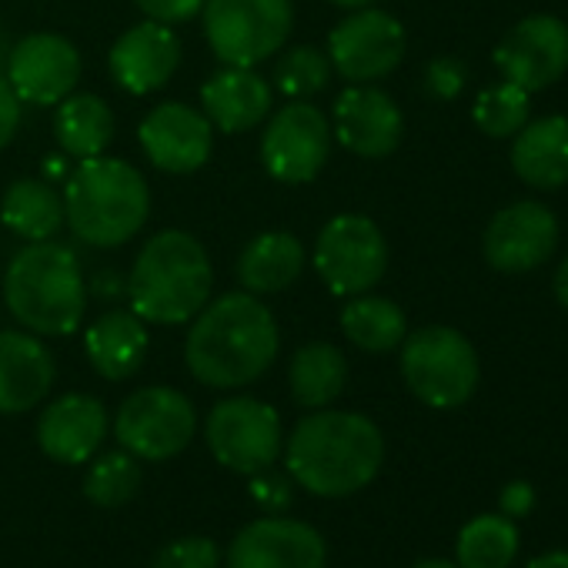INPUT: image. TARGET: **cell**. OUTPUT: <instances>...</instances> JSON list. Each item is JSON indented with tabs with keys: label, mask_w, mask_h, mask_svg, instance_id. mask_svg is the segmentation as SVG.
<instances>
[{
	"label": "cell",
	"mask_w": 568,
	"mask_h": 568,
	"mask_svg": "<svg viewBox=\"0 0 568 568\" xmlns=\"http://www.w3.org/2000/svg\"><path fill=\"white\" fill-rule=\"evenodd\" d=\"M0 221L24 241H51L64 224V194L51 181H14L0 201Z\"/></svg>",
	"instance_id": "cell-26"
},
{
	"label": "cell",
	"mask_w": 568,
	"mask_h": 568,
	"mask_svg": "<svg viewBox=\"0 0 568 568\" xmlns=\"http://www.w3.org/2000/svg\"><path fill=\"white\" fill-rule=\"evenodd\" d=\"M332 151L328 118L308 104L292 101L271 114L261 138V164L281 184H308L322 174Z\"/></svg>",
	"instance_id": "cell-11"
},
{
	"label": "cell",
	"mask_w": 568,
	"mask_h": 568,
	"mask_svg": "<svg viewBox=\"0 0 568 568\" xmlns=\"http://www.w3.org/2000/svg\"><path fill=\"white\" fill-rule=\"evenodd\" d=\"M425 88L432 98L438 101H452L462 94L465 88V68L455 61V58H435L428 68H425Z\"/></svg>",
	"instance_id": "cell-36"
},
{
	"label": "cell",
	"mask_w": 568,
	"mask_h": 568,
	"mask_svg": "<svg viewBox=\"0 0 568 568\" xmlns=\"http://www.w3.org/2000/svg\"><path fill=\"white\" fill-rule=\"evenodd\" d=\"M555 298L568 308V257L558 264V274H555Z\"/></svg>",
	"instance_id": "cell-41"
},
{
	"label": "cell",
	"mask_w": 568,
	"mask_h": 568,
	"mask_svg": "<svg viewBox=\"0 0 568 568\" xmlns=\"http://www.w3.org/2000/svg\"><path fill=\"white\" fill-rule=\"evenodd\" d=\"M271 84L254 68H224L201 88L204 118L221 134H241L271 118Z\"/></svg>",
	"instance_id": "cell-22"
},
{
	"label": "cell",
	"mask_w": 568,
	"mask_h": 568,
	"mask_svg": "<svg viewBox=\"0 0 568 568\" xmlns=\"http://www.w3.org/2000/svg\"><path fill=\"white\" fill-rule=\"evenodd\" d=\"M148 322H141L134 312H108L101 315L88 335L84 352L91 368L108 382H124L141 372L148 358Z\"/></svg>",
	"instance_id": "cell-23"
},
{
	"label": "cell",
	"mask_w": 568,
	"mask_h": 568,
	"mask_svg": "<svg viewBox=\"0 0 568 568\" xmlns=\"http://www.w3.org/2000/svg\"><path fill=\"white\" fill-rule=\"evenodd\" d=\"M211 288L214 271L204 244L187 231H161L134 257L128 302L141 322L184 325L211 302Z\"/></svg>",
	"instance_id": "cell-3"
},
{
	"label": "cell",
	"mask_w": 568,
	"mask_h": 568,
	"mask_svg": "<svg viewBox=\"0 0 568 568\" xmlns=\"http://www.w3.org/2000/svg\"><path fill=\"white\" fill-rule=\"evenodd\" d=\"M342 332L355 348L368 355H385L402 348L408 335V318L395 302L365 292L342 308Z\"/></svg>",
	"instance_id": "cell-29"
},
{
	"label": "cell",
	"mask_w": 568,
	"mask_h": 568,
	"mask_svg": "<svg viewBox=\"0 0 568 568\" xmlns=\"http://www.w3.org/2000/svg\"><path fill=\"white\" fill-rule=\"evenodd\" d=\"M151 214V194L141 171L121 158L81 161L64 187V221L74 237L94 247L128 244Z\"/></svg>",
	"instance_id": "cell-5"
},
{
	"label": "cell",
	"mask_w": 568,
	"mask_h": 568,
	"mask_svg": "<svg viewBox=\"0 0 568 568\" xmlns=\"http://www.w3.org/2000/svg\"><path fill=\"white\" fill-rule=\"evenodd\" d=\"M191 322L184 362L207 388H244L257 382L277 355L274 315L251 292H227L207 302Z\"/></svg>",
	"instance_id": "cell-1"
},
{
	"label": "cell",
	"mask_w": 568,
	"mask_h": 568,
	"mask_svg": "<svg viewBox=\"0 0 568 568\" xmlns=\"http://www.w3.org/2000/svg\"><path fill=\"white\" fill-rule=\"evenodd\" d=\"M21 104L24 101L14 94L11 81L0 74V151H4L14 141V134L21 128Z\"/></svg>",
	"instance_id": "cell-38"
},
{
	"label": "cell",
	"mask_w": 568,
	"mask_h": 568,
	"mask_svg": "<svg viewBox=\"0 0 568 568\" xmlns=\"http://www.w3.org/2000/svg\"><path fill=\"white\" fill-rule=\"evenodd\" d=\"M54 375V355L38 335L0 332V415H21L41 405Z\"/></svg>",
	"instance_id": "cell-21"
},
{
	"label": "cell",
	"mask_w": 568,
	"mask_h": 568,
	"mask_svg": "<svg viewBox=\"0 0 568 568\" xmlns=\"http://www.w3.org/2000/svg\"><path fill=\"white\" fill-rule=\"evenodd\" d=\"M388 244L378 224L365 214L332 217L315 244V271L325 288L338 298H355L372 292L385 277Z\"/></svg>",
	"instance_id": "cell-8"
},
{
	"label": "cell",
	"mask_w": 568,
	"mask_h": 568,
	"mask_svg": "<svg viewBox=\"0 0 568 568\" xmlns=\"http://www.w3.org/2000/svg\"><path fill=\"white\" fill-rule=\"evenodd\" d=\"M495 68L528 94L545 91L568 71V24L551 14L518 21L495 48Z\"/></svg>",
	"instance_id": "cell-13"
},
{
	"label": "cell",
	"mask_w": 568,
	"mask_h": 568,
	"mask_svg": "<svg viewBox=\"0 0 568 568\" xmlns=\"http://www.w3.org/2000/svg\"><path fill=\"white\" fill-rule=\"evenodd\" d=\"M197 428V415L187 395L178 388H141L124 398L114 415V435L124 452L144 462H164L181 455Z\"/></svg>",
	"instance_id": "cell-9"
},
{
	"label": "cell",
	"mask_w": 568,
	"mask_h": 568,
	"mask_svg": "<svg viewBox=\"0 0 568 568\" xmlns=\"http://www.w3.org/2000/svg\"><path fill=\"white\" fill-rule=\"evenodd\" d=\"M141 488V468L131 452H108L101 455L84 478V498L101 508H118L131 501Z\"/></svg>",
	"instance_id": "cell-32"
},
{
	"label": "cell",
	"mask_w": 568,
	"mask_h": 568,
	"mask_svg": "<svg viewBox=\"0 0 568 568\" xmlns=\"http://www.w3.org/2000/svg\"><path fill=\"white\" fill-rule=\"evenodd\" d=\"M332 81V61L318 48H292L281 54L271 74V84L292 101H305L312 94H322Z\"/></svg>",
	"instance_id": "cell-33"
},
{
	"label": "cell",
	"mask_w": 568,
	"mask_h": 568,
	"mask_svg": "<svg viewBox=\"0 0 568 568\" xmlns=\"http://www.w3.org/2000/svg\"><path fill=\"white\" fill-rule=\"evenodd\" d=\"M108 435V408L94 395H61L38 422V442L61 465H84Z\"/></svg>",
	"instance_id": "cell-20"
},
{
	"label": "cell",
	"mask_w": 568,
	"mask_h": 568,
	"mask_svg": "<svg viewBox=\"0 0 568 568\" xmlns=\"http://www.w3.org/2000/svg\"><path fill=\"white\" fill-rule=\"evenodd\" d=\"M204 438L217 465L237 475H257L274 465L284 448L281 418L257 398H224L204 422Z\"/></svg>",
	"instance_id": "cell-10"
},
{
	"label": "cell",
	"mask_w": 568,
	"mask_h": 568,
	"mask_svg": "<svg viewBox=\"0 0 568 568\" xmlns=\"http://www.w3.org/2000/svg\"><path fill=\"white\" fill-rule=\"evenodd\" d=\"M498 505H501V515L508 518H521L535 508V488L528 481H508L498 495Z\"/></svg>",
	"instance_id": "cell-39"
},
{
	"label": "cell",
	"mask_w": 568,
	"mask_h": 568,
	"mask_svg": "<svg viewBox=\"0 0 568 568\" xmlns=\"http://www.w3.org/2000/svg\"><path fill=\"white\" fill-rule=\"evenodd\" d=\"M181 64V41L171 24L144 21L124 31L108 58L111 78L128 94H154L161 91Z\"/></svg>",
	"instance_id": "cell-18"
},
{
	"label": "cell",
	"mask_w": 568,
	"mask_h": 568,
	"mask_svg": "<svg viewBox=\"0 0 568 568\" xmlns=\"http://www.w3.org/2000/svg\"><path fill=\"white\" fill-rule=\"evenodd\" d=\"M251 498L257 501V508L264 511H284L292 505V478L288 475H277L271 468L251 475Z\"/></svg>",
	"instance_id": "cell-35"
},
{
	"label": "cell",
	"mask_w": 568,
	"mask_h": 568,
	"mask_svg": "<svg viewBox=\"0 0 568 568\" xmlns=\"http://www.w3.org/2000/svg\"><path fill=\"white\" fill-rule=\"evenodd\" d=\"M402 58H405V28L398 24V18L378 8L352 11V18H345L328 34V61L352 84L388 78L402 64Z\"/></svg>",
	"instance_id": "cell-12"
},
{
	"label": "cell",
	"mask_w": 568,
	"mask_h": 568,
	"mask_svg": "<svg viewBox=\"0 0 568 568\" xmlns=\"http://www.w3.org/2000/svg\"><path fill=\"white\" fill-rule=\"evenodd\" d=\"M521 535L515 518L491 511V515H478L471 518L455 541V555H458V568H508L518 555Z\"/></svg>",
	"instance_id": "cell-30"
},
{
	"label": "cell",
	"mask_w": 568,
	"mask_h": 568,
	"mask_svg": "<svg viewBox=\"0 0 568 568\" xmlns=\"http://www.w3.org/2000/svg\"><path fill=\"white\" fill-rule=\"evenodd\" d=\"M415 568H458L455 561H445V558H428V561H418Z\"/></svg>",
	"instance_id": "cell-44"
},
{
	"label": "cell",
	"mask_w": 568,
	"mask_h": 568,
	"mask_svg": "<svg viewBox=\"0 0 568 568\" xmlns=\"http://www.w3.org/2000/svg\"><path fill=\"white\" fill-rule=\"evenodd\" d=\"M525 568H568V551H565V548H558V551H545V555L531 558Z\"/></svg>",
	"instance_id": "cell-40"
},
{
	"label": "cell",
	"mask_w": 568,
	"mask_h": 568,
	"mask_svg": "<svg viewBox=\"0 0 568 568\" xmlns=\"http://www.w3.org/2000/svg\"><path fill=\"white\" fill-rule=\"evenodd\" d=\"M402 375L412 395L428 408H458L478 388V355L462 332L432 325L405 335Z\"/></svg>",
	"instance_id": "cell-7"
},
{
	"label": "cell",
	"mask_w": 568,
	"mask_h": 568,
	"mask_svg": "<svg viewBox=\"0 0 568 568\" xmlns=\"http://www.w3.org/2000/svg\"><path fill=\"white\" fill-rule=\"evenodd\" d=\"M528 111H531V94L511 81H501L478 94L471 114L488 138H515L528 124Z\"/></svg>",
	"instance_id": "cell-31"
},
{
	"label": "cell",
	"mask_w": 568,
	"mask_h": 568,
	"mask_svg": "<svg viewBox=\"0 0 568 568\" xmlns=\"http://www.w3.org/2000/svg\"><path fill=\"white\" fill-rule=\"evenodd\" d=\"M328 4H335V8H345V11H362V8H372V4H378V0H328Z\"/></svg>",
	"instance_id": "cell-42"
},
{
	"label": "cell",
	"mask_w": 568,
	"mask_h": 568,
	"mask_svg": "<svg viewBox=\"0 0 568 568\" xmlns=\"http://www.w3.org/2000/svg\"><path fill=\"white\" fill-rule=\"evenodd\" d=\"M54 134L68 158L88 161L108 151L114 138V114L98 94H68L58 104Z\"/></svg>",
	"instance_id": "cell-27"
},
{
	"label": "cell",
	"mask_w": 568,
	"mask_h": 568,
	"mask_svg": "<svg viewBox=\"0 0 568 568\" xmlns=\"http://www.w3.org/2000/svg\"><path fill=\"white\" fill-rule=\"evenodd\" d=\"M385 462L378 425L358 412L318 408L284 442L288 475L312 495L345 498L375 481Z\"/></svg>",
	"instance_id": "cell-2"
},
{
	"label": "cell",
	"mask_w": 568,
	"mask_h": 568,
	"mask_svg": "<svg viewBox=\"0 0 568 568\" xmlns=\"http://www.w3.org/2000/svg\"><path fill=\"white\" fill-rule=\"evenodd\" d=\"M305 271V247L288 231H264L247 241L237 257V281L251 295H274L292 288Z\"/></svg>",
	"instance_id": "cell-24"
},
{
	"label": "cell",
	"mask_w": 568,
	"mask_h": 568,
	"mask_svg": "<svg viewBox=\"0 0 568 568\" xmlns=\"http://www.w3.org/2000/svg\"><path fill=\"white\" fill-rule=\"evenodd\" d=\"M64 164H68L64 158H48V168H44V171H48V178H64V171H68Z\"/></svg>",
	"instance_id": "cell-43"
},
{
	"label": "cell",
	"mask_w": 568,
	"mask_h": 568,
	"mask_svg": "<svg viewBox=\"0 0 568 568\" xmlns=\"http://www.w3.org/2000/svg\"><path fill=\"white\" fill-rule=\"evenodd\" d=\"M325 561L328 548L318 528L267 515L234 535L224 568H325Z\"/></svg>",
	"instance_id": "cell-14"
},
{
	"label": "cell",
	"mask_w": 568,
	"mask_h": 568,
	"mask_svg": "<svg viewBox=\"0 0 568 568\" xmlns=\"http://www.w3.org/2000/svg\"><path fill=\"white\" fill-rule=\"evenodd\" d=\"M217 565H221L217 545L201 535L178 538V541L164 545L154 558V568H217Z\"/></svg>",
	"instance_id": "cell-34"
},
{
	"label": "cell",
	"mask_w": 568,
	"mask_h": 568,
	"mask_svg": "<svg viewBox=\"0 0 568 568\" xmlns=\"http://www.w3.org/2000/svg\"><path fill=\"white\" fill-rule=\"evenodd\" d=\"M141 14L158 24H184L201 14L204 0H134Z\"/></svg>",
	"instance_id": "cell-37"
},
{
	"label": "cell",
	"mask_w": 568,
	"mask_h": 568,
	"mask_svg": "<svg viewBox=\"0 0 568 568\" xmlns=\"http://www.w3.org/2000/svg\"><path fill=\"white\" fill-rule=\"evenodd\" d=\"M558 244V221L538 201H518L498 211L485 227V261L501 274H525L551 257Z\"/></svg>",
	"instance_id": "cell-16"
},
{
	"label": "cell",
	"mask_w": 568,
	"mask_h": 568,
	"mask_svg": "<svg viewBox=\"0 0 568 568\" xmlns=\"http://www.w3.org/2000/svg\"><path fill=\"white\" fill-rule=\"evenodd\" d=\"M398 104L378 88H348L335 101V138L358 158H385L402 144Z\"/></svg>",
	"instance_id": "cell-19"
},
{
	"label": "cell",
	"mask_w": 568,
	"mask_h": 568,
	"mask_svg": "<svg viewBox=\"0 0 568 568\" xmlns=\"http://www.w3.org/2000/svg\"><path fill=\"white\" fill-rule=\"evenodd\" d=\"M204 38L227 68H257L295 28L292 0H204Z\"/></svg>",
	"instance_id": "cell-6"
},
{
	"label": "cell",
	"mask_w": 568,
	"mask_h": 568,
	"mask_svg": "<svg viewBox=\"0 0 568 568\" xmlns=\"http://www.w3.org/2000/svg\"><path fill=\"white\" fill-rule=\"evenodd\" d=\"M4 302L31 335H74L88 312L84 274L74 251L54 241H28L4 271Z\"/></svg>",
	"instance_id": "cell-4"
},
{
	"label": "cell",
	"mask_w": 568,
	"mask_h": 568,
	"mask_svg": "<svg viewBox=\"0 0 568 568\" xmlns=\"http://www.w3.org/2000/svg\"><path fill=\"white\" fill-rule=\"evenodd\" d=\"M8 81L28 104H61L81 81V54L61 34H31L8 58Z\"/></svg>",
	"instance_id": "cell-15"
},
{
	"label": "cell",
	"mask_w": 568,
	"mask_h": 568,
	"mask_svg": "<svg viewBox=\"0 0 568 568\" xmlns=\"http://www.w3.org/2000/svg\"><path fill=\"white\" fill-rule=\"evenodd\" d=\"M288 382H292V398L302 408H328L348 382V362L345 355L328 345V342H312L305 348L295 352L292 368H288Z\"/></svg>",
	"instance_id": "cell-28"
},
{
	"label": "cell",
	"mask_w": 568,
	"mask_h": 568,
	"mask_svg": "<svg viewBox=\"0 0 568 568\" xmlns=\"http://www.w3.org/2000/svg\"><path fill=\"white\" fill-rule=\"evenodd\" d=\"M515 174L541 191L568 184V118H541L525 124L511 144Z\"/></svg>",
	"instance_id": "cell-25"
},
{
	"label": "cell",
	"mask_w": 568,
	"mask_h": 568,
	"mask_svg": "<svg viewBox=\"0 0 568 568\" xmlns=\"http://www.w3.org/2000/svg\"><path fill=\"white\" fill-rule=\"evenodd\" d=\"M141 148L148 154V161L158 171L168 174H194L207 164L211 148H214V124L181 104V101H164L154 111H148V118L141 121Z\"/></svg>",
	"instance_id": "cell-17"
}]
</instances>
